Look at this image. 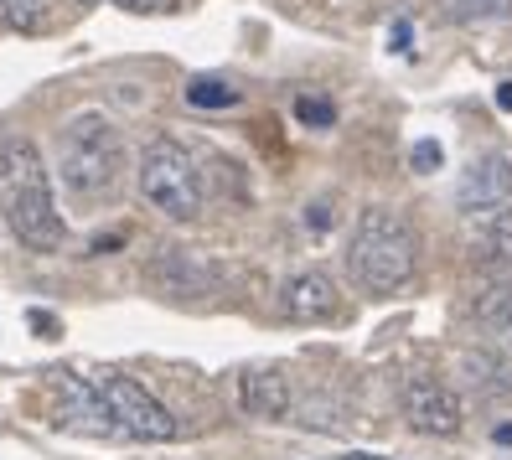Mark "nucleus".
Returning a JSON list of instances; mask_svg holds the SVG:
<instances>
[{"label": "nucleus", "instance_id": "f257e3e1", "mask_svg": "<svg viewBox=\"0 0 512 460\" xmlns=\"http://www.w3.org/2000/svg\"><path fill=\"white\" fill-rule=\"evenodd\" d=\"M0 212H6L11 233L21 249L32 254H57L63 249V212L52 202V176L42 166V150L32 140H6L0 145Z\"/></svg>", "mask_w": 512, "mask_h": 460}, {"label": "nucleus", "instance_id": "f03ea898", "mask_svg": "<svg viewBox=\"0 0 512 460\" xmlns=\"http://www.w3.org/2000/svg\"><path fill=\"white\" fill-rule=\"evenodd\" d=\"M414 264H419V238L414 228L388 207H368L352 228L347 243V274L363 295H394L414 280Z\"/></svg>", "mask_w": 512, "mask_h": 460}, {"label": "nucleus", "instance_id": "7ed1b4c3", "mask_svg": "<svg viewBox=\"0 0 512 460\" xmlns=\"http://www.w3.org/2000/svg\"><path fill=\"white\" fill-rule=\"evenodd\" d=\"M57 176L73 197H104L119 187L125 176V140H119L114 119L88 109L73 114L63 125V140H57Z\"/></svg>", "mask_w": 512, "mask_h": 460}, {"label": "nucleus", "instance_id": "20e7f679", "mask_svg": "<svg viewBox=\"0 0 512 460\" xmlns=\"http://www.w3.org/2000/svg\"><path fill=\"white\" fill-rule=\"evenodd\" d=\"M140 192L171 223H192L202 212V171L176 140H150L140 156Z\"/></svg>", "mask_w": 512, "mask_h": 460}, {"label": "nucleus", "instance_id": "39448f33", "mask_svg": "<svg viewBox=\"0 0 512 460\" xmlns=\"http://www.w3.org/2000/svg\"><path fill=\"white\" fill-rule=\"evenodd\" d=\"M99 393H104V409H109V419H114L119 435L145 440V445L176 440V414H171L140 378H125V373L99 378Z\"/></svg>", "mask_w": 512, "mask_h": 460}, {"label": "nucleus", "instance_id": "423d86ee", "mask_svg": "<svg viewBox=\"0 0 512 460\" xmlns=\"http://www.w3.org/2000/svg\"><path fill=\"white\" fill-rule=\"evenodd\" d=\"M145 280H150L156 295L202 300V295H218L223 269H218V259H207L202 249H161L156 259L145 264Z\"/></svg>", "mask_w": 512, "mask_h": 460}, {"label": "nucleus", "instance_id": "0eeeda50", "mask_svg": "<svg viewBox=\"0 0 512 460\" xmlns=\"http://www.w3.org/2000/svg\"><path fill=\"white\" fill-rule=\"evenodd\" d=\"M404 419H409V429H419V435H461V398L450 393L440 378H430V373H414V378H404Z\"/></svg>", "mask_w": 512, "mask_h": 460}, {"label": "nucleus", "instance_id": "6e6552de", "mask_svg": "<svg viewBox=\"0 0 512 460\" xmlns=\"http://www.w3.org/2000/svg\"><path fill=\"white\" fill-rule=\"evenodd\" d=\"M471 269L481 285H512V212L492 207L481 212L471 233Z\"/></svg>", "mask_w": 512, "mask_h": 460}, {"label": "nucleus", "instance_id": "1a4fd4ad", "mask_svg": "<svg viewBox=\"0 0 512 460\" xmlns=\"http://www.w3.org/2000/svg\"><path fill=\"white\" fill-rule=\"evenodd\" d=\"M280 305H285V316L300 321V326H321V321L342 316V295H337V285H331V274H321V269L290 274L285 290H280Z\"/></svg>", "mask_w": 512, "mask_h": 460}, {"label": "nucleus", "instance_id": "9d476101", "mask_svg": "<svg viewBox=\"0 0 512 460\" xmlns=\"http://www.w3.org/2000/svg\"><path fill=\"white\" fill-rule=\"evenodd\" d=\"M57 424L73 429V435H119L109 409H104V393L99 383H88V378H63L57 383Z\"/></svg>", "mask_w": 512, "mask_h": 460}, {"label": "nucleus", "instance_id": "9b49d317", "mask_svg": "<svg viewBox=\"0 0 512 460\" xmlns=\"http://www.w3.org/2000/svg\"><path fill=\"white\" fill-rule=\"evenodd\" d=\"M456 202H461L466 212L507 207V202H512V161H507V156H481V161H471V171L461 176Z\"/></svg>", "mask_w": 512, "mask_h": 460}, {"label": "nucleus", "instance_id": "f8f14e48", "mask_svg": "<svg viewBox=\"0 0 512 460\" xmlns=\"http://www.w3.org/2000/svg\"><path fill=\"white\" fill-rule=\"evenodd\" d=\"M238 404L254 419H285L295 409V383L280 367H249V373L238 378Z\"/></svg>", "mask_w": 512, "mask_h": 460}, {"label": "nucleus", "instance_id": "ddd939ff", "mask_svg": "<svg viewBox=\"0 0 512 460\" xmlns=\"http://www.w3.org/2000/svg\"><path fill=\"white\" fill-rule=\"evenodd\" d=\"M471 316L497 347L512 352V285H481L471 300Z\"/></svg>", "mask_w": 512, "mask_h": 460}, {"label": "nucleus", "instance_id": "4468645a", "mask_svg": "<svg viewBox=\"0 0 512 460\" xmlns=\"http://www.w3.org/2000/svg\"><path fill=\"white\" fill-rule=\"evenodd\" d=\"M440 16L456 26H481V21H507L512 0H440Z\"/></svg>", "mask_w": 512, "mask_h": 460}, {"label": "nucleus", "instance_id": "2eb2a0df", "mask_svg": "<svg viewBox=\"0 0 512 460\" xmlns=\"http://www.w3.org/2000/svg\"><path fill=\"white\" fill-rule=\"evenodd\" d=\"M0 26H11V32H42L47 26V0H0Z\"/></svg>", "mask_w": 512, "mask_h": 460}, {"label": "nucleus", "instance_id": "dca6fc26", "mask_svg": "<svg viewBox=\"0 0 512 460\" xmlns=\"http://www.w3.org/2000/svg\"><path fill=\"white\" fill-rule=\"evenodd\" d=\"M187 104H192V109H233V104H238V88H228L223 78H192Z\"/></svg>", "mask_w": 512, "mask_h": 460}, {"label": "nucleus", "instance_id": "f3484780", "mask_svg": "<svg viewBox=\"0 0 512 460\" xmlns=\"http://www.w3.org/2000/svg\"><path fill=\"white\" fill-rule=\"evenodd\" d=\"M295 119H300L306 130H331V125H337V109H331V99L300 94V99H295Z\"/></svg>", "mask_w": 512, "mask_h": 460}, {"label": "nucleus", "instance_id": "a211bd4d", "mask_svg": "<svg viewBox=\"0 0 512 460\" xmlns=\"http://www.w3.org/2000/svg\"><path fill=\"white\" fill-rule=\"evenodd\" d=\"M440 161H445V150H440L435 140H419V145L409 150V166H414L419 176H430V171H440Z\"/></svg>", "mask_w": 512, "mask_h": 460}, {"label": "nucleus", "instance_id": "6ab92c4d", "mask_svg": "<svg viewBox=\"0 0 512 460\" xmlns=\"http://www.w3.org/2000/svg\"><path fill=\"white\" fill-rule=\"evenodd\" d=\"M109 6L135 11V16H161V11H171V6H176V0H109Z\"/></svg>", "mask_w": 512, "mask_h": 460}, {"label": "nucleus", "instance_id": "aec40b11", "mask_svg": "<svg viewBox=\"0 0 512 460\" xmlns=\"http://www.w3.org/2000/svg\"><path fill=\"white\" fill-rule=\"evenodd\" d=\"M306 223H311V228L321 233V228H331V223H337V212H331L326 202H316V207H311V218H306Z\"/></svg>", "mask_w": 512, "mask_h": 460}, {"label": "nucleus", "instance_id": "412c9836", "mask_svg": "<svg viewBox=\"0 0 512 460\" xmlns=\"http://www.w3.org/2000/svg\"><path fill=\"white\" fill-rule=\"evenodd\" d=\"M388 42H394V52H409V21H399V26H394V37H388Z\"/></svg>", "mask_w": 512, "mask_h": 460}, {"label": "nucleus", "instance_id": "4be33fe9", "mask_svg": "<svg viewBox=\"0 0 512 460\" xmlns=\"http://www.w3.org/2000/svg\"><path fill=\"white\" fill-rule=\"evenodd\" d=\"M32 326H37V331H47V336H57V321H52V316H42V311H32Z\"/></svg>", "mask_w": 512, "mask_h": 460}, {"label": "nucleus", "instance_id": "5701e85b", "mask_svg": "<svg viewBox=\"0 0 512 460\" xmlns=\"http://www.w3.org/2000/svg\"><path fill=\"white\" fill-rule=\"evenodd\" d=\"M497 109L512 114V83H497Z\"/></svg>", "mask_w": 512, "mask_h": 460}, {"label": "nucleus", "instance_id": "b1692460", "mask_svg": "<svg viewBox=\"0 0 512 460\" xmlns=\"http://www.w3.org/2000/svg\"><path fill=\"white\" fill-rule=\"evenodd\" d=\"M497 445H512V424H497Z\"/></svg>", "mask_w": 512, "mask_h": 460}, {"label": "nucleus", "instance_id": "393cba45", "mask_svg": "<svg viewBox=\"0 0 512 460\" xmlns=\"http://www.w3.org/2000/svg\"><path fill=\"white\" fill-rule=\"evenodd\" d=\"M342 460H383V455H368V450H352V455H342Z\"/></svg>", "mask_w": 512, "mask_h": 460}, {"label": "nucleus", "instance_id": "a878e982", "mask_svg": "<svg viewBox=\"0 0 512 460\" xmlns=\"http://www.w3.org/2000/svg\"><path fill=\"white\" fill-rule=\"evenodd\" d=\"M78 6H99V0H78Z\"/></svg>", "mask_w": 512, "mask_h": 460}]
</instances>
